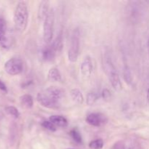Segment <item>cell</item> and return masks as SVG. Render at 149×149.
<instances>
[{"label": "cell", "instance_id": "28", "mask_svg": "<svg viewBox=\"0 0 149 149\" xmlns=\"http://www.w3.org/2000/svg\"><path fill=\"white\" fill-rule=\"evenodd\" d=\"M66 149H73V148H66Z\"/></svg>", "mask_w": 149, "mask_h": 149}, {"label": "cell", "instance_id": "6", "mask_svg": "<svg viewBox=\"0 0 149 149\" xmlns=\"http://www.w3.org/2000/svg\"><path fill=\"white\" fill-rule=\"evenodd\" d=\"M23 69V61L19 57H12L4 63V70L11 76L20 74Z\"/></svg>", "mask_w": 149, "mask_h": 149}, {"label": "cell", "instance_id": "19", "mask_svg": "<svg viewBox=\"0 0 149 149\" xmlns=\"http://www.w3.org/2000/svg\"><path fill=\"white\" fill-rule=\"evenodd\" d=\"M104 143L102 139H96L91 141L89 144V147L91 149H101L103 147Z\"/></svg>", "mask_w": 149, "mask_h": 149}, {"label": "cell", "instance_id": "15", "mask_svg": "<svg viewBox=\"0 0 149 149\" xmlns=\"http://www.w3.org/2000/svg\"><path fill=\"white\" fill-rule=\"evenodd\" d=\"M20 102L21 105L26 109H31L34 105L33 97L31 95L26 94L20 97Z\"/></svg>", "mask_w": 149, "mask_h": 149}, {"label": "cell", "instance_id": "3", "mask_svg": "<svg viewBox=\"0 0 149 149\" xmlns=\"http://www.w3.org/2000/svg\"><path fill=\"white\" fill-rule=\"evenodd\" d=\"M103 68L113 88L117 91H120L122 88L120 77L109 55H105L103 57Z\"/></svg>", "mask_w": 149, "mask_h": 149}, {"label": "cell", "instance_id": "7", "mask_svg": "<svg viewBox=\"0 0 149 149\" xmlns=\"http://www.w3.org/2000/svg\"><path fill=\"white\" fill-rule=\"evenodd\" d=\"M107 121L106 117L101 113H91L86 118V121L93 127H101L105 125Z\"/></svg>", "mask_w": 149, "mask_h": 149}, {"label": "cell", "instance_id": "8", "mask_svg": "<svg viewBox=\"0 0 149 149\" xmlns=\"http://www.w3.org/2000/svg\"><path fill=\"white\" fill-rule=\"evenodd\" d=\"M81 73L85 78H89L93 71V63L90 56H86L81 63Z\"/></svg>", "mask_w": 149, "mask_h": 149}, {"label": "cell", "instance_id": "22", "mask_svg": "<svg viewBox=\"0 0 149 149\" xmlns=\"http://www.w3.org/2000/svg\"><path fill=\"white\" fill-rule=\"evenodd\" d=\"M42 126L45 128V129H48L51 132H55L56 131V127L55 125H53V123L51 121H44L42 123Z\"/></svg>", "mask_w": 149, "mask_h": 149}, {"label": "cell", "instance_id": "16", "mask_svg": "<svg viewBox=\"0 0 149 149\" xmlns=\"http://www.w3.org/2000/svg\"><path fill=\"white\" fill-rule=\"evenodd\" d=\"M51 46L53 47V49L56 51L58 52L62 49V46H63V36H62V33H60L55 39L53 41V44H51Z\"/></svg>", "mask_w": 149, "mask_h": 149}, {"label": "cell", "instance_id": "12", "mask_svg": "<svg viewBox=\"0 0 149 149\" xmlns=\"http://www.w3.org/2000/svg\"><path fill=\"white\" fill-rule=\"evenodd\" d=\"M47 79L51 82L61 81L62 77H61V73L58 69H57L55 67H53V68H51L49 69L48 73H47Z\"/></svg>", "mask_w": 149, "mask_h": 149}, {"label": "cell", "instance_id": "4", "mask_svg": "<svg viewBox=\"0 0 149 149\" xmlns=\"http://www.w3.org/2000/svg\"><path fill=\"white\" fill-rule=\"evenodd\" d=\"M80 48V31L79 28H76L73 31L71 39V45L68 53V57L69 61L71 63L77 62Z\"/></svg>", "mask_w": 149, "mask_h": 149}, {"label": "cell", "instance_id": "1", "mask_svg": "<svg viewBox=\"0 0 149 149\" xmlns=\"http://www.w3.org/2000/svg\"><path fill=\"white\" fill-rule=\"evenodd\" d=\"M63 96V91L61 88L52 86L37 94L36 100L41 105L50 109H58Z\"/></svg>", "mask_w": 149, "mask_h": 149}, {"label": "cell", "instance_id": "10", "mask_svg": "<svg viewBox=\"0 0 149 149\" xmlns=\"http://www.w3.org/2000/svg\"><path fill=\"white\" fill-rule=\"evenodd\" d=\"M55 54H56V51L53 49L51 45L44 47L42 51V59L45 61H53L55 57Z\"/></svg>", "mask_w": 149, "mask_h": 149}, {"label": "cell", "instance_id": "18", "mask_svg": "<svg viewBox=\"0 0 149 149\" xmlns=\"http://www.w3.org/2000/svg\"><path fill=\"white\" fill-rule=\"evenodd\" d=\"M99 98V95L98 94L95 92H90L87 94V104L88 105H93L95 103L97 100Z\"/></svg>", "mask_w": 149, "mask_h": 149}, {"label": "cell", "instance_id": "25", "mask_svg": "<svg viewBox=\"0 0 149 149\" xmlns=\"http://www.w3.org/2000/svg\"><path fill=\"white\" fill-rule=\"evenodd\" d=\"M0 90L4 91V92H7V89L6 85L1 79H0Z\"/></svg>", "mask_w": 149, "mask_h": 149}, {"label": "cell", "instance_id": "14", "mask_svg": "<svg viewBox=\"0 0 149 149\" xmlns=\"http://www.w3.org/2000/svg\"><path fill=\"white\" fill-rule=\"evenodd\" d=\"M70 95L72 100L78 104H82L84 103L85 98L82 93L78 88H73L71 90Z\"/></svg>", "mask_w": 149, "mask_h": 149}, {"label": "cell", "instance_id": "13", "mask_svg": "<svg viewBox=\"0 0 149 149\" xmlns=\"http://www.w3.org/2000/svg\"><path fill=\"white\" fill-rule=\"evenodd\" d=\"M7 23L2 16H0V44L4 45L7 42Z\"/></svg>", "mask_w": 149, "mask_h": 149}, {"label": "cell", "instance_id": "20", "mask_svg": "<svg viewBox=\"0 0 149 149\" xmlns=\"http://www.w3.org/2000/svg\"><path fill=\"white\" fill-rule=\"evenodd\" d=\"M70 135L72 137L73 140L77 142V143H81L82 142V137L80 133L77 129H73L70 131Z\"/></svg>", "mask_w": 149, "mask_h": 149}, {"label": "cell", "instance_id": "26", "mask_svg": "<svg viewBox=\"0 0 149 149\" xmlns=\"http://www.w3.org/2000/svg\"><path fill=\"white\" fill-rule=\"evenodd\" d=\"M147 100L149 102V88L148 89V91H147Z\"/></svg>", "mask_w": 149, "mask_h": 149}, {"label": "cell", "instance_id": "5", "mask_svg": "<svg viewBox=\"0 0 149 149\" xmlns=\"http://www.w3.org/2000/svg\"><path fill=\"white\" fill-rule=\"evenodd\" d=\"M43 39L46 43H49L53 39L55 23V12L53 9H50L48 14L43 21Z\"/></svg>", "mask_w": 149, "mask_h": 149}, {"label": "cell", "instance_id": "11", "mask_svg": "<svg viewBox=\"0 0 149 149\" xmlns=\"http://www.w3.org/2000/svg\"><path fill=\"white\" fill-rule=\"evenodd\" d=\"M49 11V2L47 1H42L41 2L38 10V18L41 21H44L45 18L47 17Z\"/></svg>", "mask_w": 149, "mask_h": 149}, {"label": "cell", "instance_id": "23", "mask_svg": "<svg viewBox=\"0 0 149 149\" xmlns=\"http://www.w3.org/2000/svg\"><path fill=\"white\" fill-rule=\"evenodd\" d=\"M101 95H102V97L103 98V100L109 101V100H110L111 97V93L109 89H108L107 88H105L103 89L102 93H101Z\"/></svg>", "mask_w": 149, "mask_h": 149}, {"label": "cell", "instance_id": "17", "mask_svg": "<svg viewBox=\"0 0 149 149\" xmlns=\"http://www.w3.org/2000/svg\"><path fill=\"white\" fill-rule=\"evenodd\" d=\"M123 77L127 84L129 85L132 83V81H133L132 73H131L130 69L128 67V65H125L124 69H123Z\"/></svg>", "mask_w": 149, "mask_h": 149}, {"label": "cell", "instance_id": "21", "mask_svg": "<svg viewBox=\"0 0 149 149\" xmlns=\"http://www.w3.org/2000/svg\"><path fill=\"white\" fill-rule=\"evenodd\" d=\"M5 111L8 114H10V116H12V117H14L15 119H18L20 117V113H19L18 110L15 106H11V105L7 106V107H6Z\"/></svg>", "mask_w": 149, "mask_h": 149}, {"label": "cell", "instance_id": "27", "mask_svg": "<svg viewBox=\"0 0 149 149\" xmlns=\"http://www.w3.org/2000/svg\"><path fill=\"white\" fill-rule=\"evenodd\" d=\"M148 50H149V39H148Z\"/></svg>", "mask_w": 149, "mask_h": 149}, {"label": "cell", "instance_id": "2", "mask_svg": "<svg viewBox=\"0 0 149 149\" xmlns=\"http://www.w3.org/2000/svg\"><path fill=\"white\" fill-rule=\"evenodd\" d=\"M28 20V10L27 4L25 2H19L17 4L14 12V22L16 29L23 32L26 29Z\"/></svg>", "mask_w": 149, "mask_h": 149}, {"label": "cell", "instance_id": "9", "mask_svg": "<svg viewBox=\"0 0 149 149\" xmlns=\"http://www.w3.org/2000/svg\"><path fill=\"white\" fill-rule=\"evenodd\" d=\"M49 121H51L55 127L65 128L68 126L67 119L63 116L61 115H53L49 118Z\"/></svg>", "mask_w": 149, "mask_h": 149}, {"label": "cell", "instance_id": "24", "mask_svg": "<svg viewBox=\"0 0 149 149\" xmlns=\"http://www.w3.org/2000/svg\"><path fill=\"white\" fill-rule=\"evenodd\" d=\"M113 149H125V145L122 142H118L113 145Z\"/></svg>", "mask_w": 149, "mask_h": 149}]
</instances>
